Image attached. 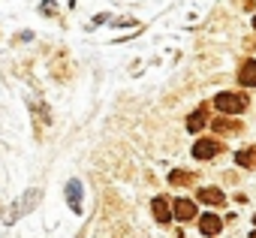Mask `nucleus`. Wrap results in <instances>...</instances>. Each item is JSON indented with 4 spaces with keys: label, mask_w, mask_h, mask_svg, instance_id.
Returning <instances> with one entry per match:
<instances>
[{
    "label": "nucleus",
    "mask_w": 256,
    "mask_h": 238,
    "mask_svg": "<svg viewBox=\"0 0 256 238\" xmlns=\"http://www.w3.org/2000/svg\"><path fill=\"white\" fill-rule=\"evenodd\" d=\"M214 106H217V112L220 114H238V112H244V106H247V96L244 94H217L214 96Z\"/></svg>",
    "instance_id": "nucleus-1"
},
{
    "label": "nucleus",
    "mask_w": 256,
    "mask_h": 238,
    "mask_svg": "<svg viewBox=\"0 0 256 238\" xmlns=\"http://www.w3.org/2000/svg\"><path fill=\"white\" fill-rule=\"evenodd\" d=\"M217 151H223V145L217 139H196V145H193V157L196 160H211Z\"/></svg>",
    "instance_id": "nucleus-2"
},
{
    "label": "nucleus",
    "mask_w": 256,
    "mask_h": 238,
    "mask_svg": "<svg viewBox=\"0 0 256 238\" xmlns=\"http://www.w3.org/2000/svg\"><path fill=\"white\" fill-rule=\"evenodd\" d=\"M36 199H40V190H34L30 196H22V202H16V205L10 208V214H6L4 220H6V223H12L16 217H22V214H28V211H30V208L36 205Z\"/></svg>",
    "instance_id": "nucleus-3"
},
{
    "label": "nucleus",
    "mask_w": 256,
    "mask_h": 238,
    "mask_svg": "<svg viewBox=\"0 0 256 238\" xmlns=\"http://www.w3.org/2000/svg\"><path fill=\"white\" fill-rule=\"evenodd\" d=\"M196 196H199V202H205V205H217V208L226 202V196H223V190H220V187H202Z\"/></svg>",
    "instance_id": "nucleus-4"
},
{
    "label": "nucleus",
    "mask_w": 256,
    "mask_h": 238,
    "mask_svg": "<svg viewBox=\"0 0 256 238\" xmlns=\"http://www.w3.org/2000/svg\"><path fill=\"white\" fill-rule=\"evenodd\" d=\"M238 82L247 88H256V60H244L238 70Z\"/></svg>",
    "instance_id": "nucleus-5"
},
{
    "label": "nucleus",
    "mask_w": 256,
    "mask_h": 238,
    "mask_svg": "<svg viewBox=\"0 0 256 238\" xmlns=\"http://www.w3.org/2000/svg\"><path fill=\"white\" fill-rule=\"evenodd\" d=\"M169 184H172V187H187V184H196V172L172 169V172H169Z\"/></svg>",
    "instance_id": "nucleus-6"
},
{
    "label": "nucleus",
    "mask_w": 256,
    "mask_h": 238,
    "mask_svg": "<svg viewBox=\"0 0 256 238\" xmlns=\"http://www.w3.org/2000/svg\"><path fill=\"white\" fill-rule=\"evenodd\" d=\"M172 208H175L172 214H175L178 220H193V214H196V205H193L190 199H175V205H172Z\"/></svg>",
    "instance_id": "nucleus-7"
},
{
    "label": "nucleus",
    "mask_w": 256,
    "mask_h": 238,
    "mask_svg": "<svg viewBox=\"0 0 256 238\" xmlns=\"http://www.w3.org/2000/svg\"><path fill=\"white\" fill-rule=\"evenodd\" d=\"M220 226H223V223H220L217 214H202V217H199V229H202V235H217Z\"/></svg>",
    "instance_id": "nucleus-8"
},
{
    "label": "nucleus",
    "mask_w": 256,
    "mask_h": 238,
    "mask_svg": "<svg viewBox=\"0 0 256 238\" xmlns=\"http://www.w3.org/2000/svg\"><path fill=\"white\" fill-rule=\"evenodd\" d=\"M66 202L72 211H82V184L78 181H70L66 184Z\"/></svg>",
    "instance_id": "nucleus-9"
},
{
    "label": "nucleus",
    "mask_w": 256,
    "mask_h": 238,
    "mask_svg": "<svg viewBox=\"0 0 256 238\" xmlns=\"http://www.w3.org/2000/svg\"><path fill=\"white\" fill-rule=\"evenodd\" d=\"M154 217H157L160 223H169V220H172V211H169V199H166V196H157V199H154Z\"/></svg>",
    "instance_id": "nucleus-10"
},
{
    "label": "nucleus",
    "mask_w": 256,
    "mask_h": 238,
    "mask_svg": "<svg viewBox=\"0 0 256 238\" xmlns=\"http://www.w3.org/2000/svg\"><path fill=\"white\" fill-rule=\"evenodd\" d=\"M235 163L244 166V169H253V166H256V148H244V151H238V154H235Z\"/></svg>",
    "instance_id": "nucleus-11"
},
{
    "label": "nucleus",
    "mask_w": 256,
    "mask_h": 238,
    "mask_svg": "<svg viewBox=\"0 0 256 238\" xmlns=\"http://www.w3.org/2000/svg\"><path fill=\"white\" fill-rule=\"evenodd\" d=\"M217 133H235V130H241L238 127V121H229L226 114H220V118H214V124H211Z\"/></svg>",
    "instance_id": "nucleus-12"
},
{
    "label": "nucleus",
    "mask_w": 256,
    "mask_h": 238,
    "mask_svg": "<svg viewBox=\"0 0 256 238\" xmlns=\"http://www.w3.org/2000/svg\"><path fill=\"white\" fill-rule=\"evenodd\" d=\"M202 114H205V112H202V108H196V112L187 118V130H190V133H196V130H202V127H205V118H202Z\"/></svg>",
    "instance_id": "nucleus-13"
},
{
    "label": "nucleus",
    "mask_w": 256,
    "mask_h": 238,
    "mask_svg": "<svg viewBox=\"0 0 256 238\" xmlns=\"http://www.w3.org/2000/svg\"><path fill=\"white\" fill-rule=\"evenodd\" d=\"M250 238H256V229H253V232H250Z\"/></svg>",
    "instance_id": "nucleus-14"
},
{
    "label": "nucleus",
    "mask_w": 256,
    "mask_h": 238,
    "mask_svg": "<svg viewBox=\"0 0 256 238\" xmlns=\"http://www.w3.org/2000/svg\"><path fill=\"white\" fill-rule=\"evenodd\" d=\"M253 28H256V18H253Z\"/></svg>",
    "instance_id": "nucleus-15"
}]
</instances>
